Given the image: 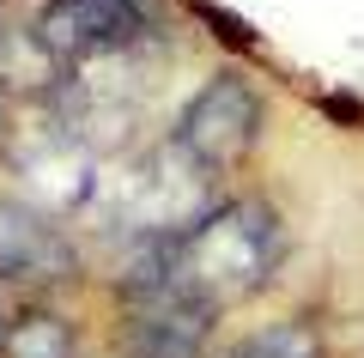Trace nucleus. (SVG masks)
Here are the masks:
<instances>
[{
    "label": "nucleus",
    "mask_w": 364,
    "mask_h": 358,
    "mask_svg": "<svg viewBox=\"0 0 364 358\" xmlns=\"http://www.w3.org/2000/svg\"><path fill=\"white\" fill-rule=\"evenodd\" d=\"M279 249H286L279 213L267 201L237 194V201L195 213L182 231H170L158 243V256L146 261V273L164 292H176L188 310L213 316V310H231L249 292H261L279 268Z\"/></svg>",
    "instance_id": "obj_1"
},
{
    "label": "nucleus",
    "mask_w": 364,
    "mask_h": 358,
    "mask_svg": "<svg viewBox=\"0 0 364 358\" xmlns=\"http://www.w3.org/2000/svg\"><path fill=\"white\" fill-rule=\"evenodd\" d=\"M43 43L73 61H109V55H134L158 37L152 0H49L37 19Z\"/></svg>",
    "instance_id": "obj_3"
},
{
    "label": "nucleus",
    "mask_w": 364,
    "mask_h": 358,
    "mask_svg": "<svg viewBox=\"0 0 364 358\" xmlns=\"http://www.w3.org/2000/svg\"><path fill=\"white\" fill-rule=\"evenodd\" d=\"M73 268V249L55 231V219L31 201H6L0 194V280L18 285H55Z\"/></svg>",
    "instance_id": "obj_4"
},
{
    "label": "nucleus",
    "mask_w": 364,
    "mask_h": 358,
    "mask_svg": "<svg viewBox=\"0 0 364 358\" xmlns=\"http://www.w3.org/2000/svg\"><path fill=\"white\" fill-rule=\"evenodd\" d=\"M255 140H261V98H255V85L237 79V73H213L195 98L182 103L176 134H170V146H176L200 177L237 170L255 152Z\"/></svg>",
    "instance_id": "obj_2"
}]
</instances>
